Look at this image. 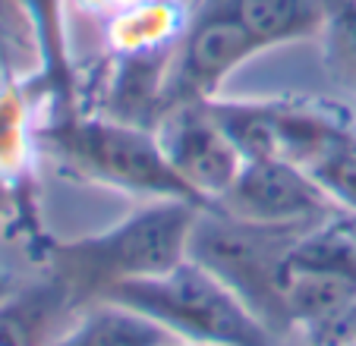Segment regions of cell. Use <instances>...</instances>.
Returning a JSON list of instances; mask_svg holds the SVG:
<instances>
[{"instance_id": "cell-1", "label": "cell", "mask_w": 356, "mask_h": 346, "mask_svg": "<svg viewBox=\"0 0 356 346\" xmlns=\"http://www.w3.org/2000/svg\"><path fill=\"white\" fill-rule=\"evenodd\" d=\"M199 208L180 199H158L101 233L57 242L51 274L70 286L79 308L98 302L117 283L158 277L189 255Z\"/></svg>"}, {"instance_id": "cell-2", "label": "cell", "mask_w": 356, "mask_h": 346, "mask_svg": "<svg viewBox=\"0 0 356 346\" xmlns=\"http://www.w3.org/2000/svg\"><path fill=\"white\" fill-rule=\"evenodd\" d=\"M101 299L129 306L161 321L186 343L277 346V333L224 280H218L189 255L158 277L117 283Z\"/></svg>"}, {"instance_id": "cell-3", "label": "cell", "mask_w": 356, "mask_h": 346, "mask_svg": "<svg viewBox=\"0 0 356 346\" xmlns=\"http://www.w3.org/2000/svg\"><path fill=\"white\" fill-rule=\"evenodd\" d=\"M312 226L256 224L202 205L189 233V258L209 267L275 333H287L281 312V274L293 242Z\"/></svg>"}, {"instance_id": "cell-4", "label": "cell", "mask_w": 356, "mask_h": 346, "mask_svg": "<svg viewBox=\"0 0 356 346\" xmlns=\"http://www.w3.org/2000/svg\"><path fill=\"white\" fill-rule=\"evenodd\" d=\"M47 148L92 183L145 199H180L205 205L174 170L158 133L127 120H70L44 133Z\"/></svg>"}, {"instance_id": "cell-5", "label": "cell", "mask_w": 356, "mask_h": 346, "mask_svg": "<svg viewBox=\"0 0 356 346\" xmlns=\"http://www.w3.org/2000/svg\"><path fill=\"white\" fill-rule=\"evenodd\" d=\"M356 306V236L334 217L293 242L281 274L287 331H316Z\"/></svg>"}, {"instance_id": "cell-6", "label": "cell", "mask_w": 356, "mask_h": 346, "mask_svg": "<svg viewBox=\"0 0 356 346\" xmlns=\"http://www.w3.org/2000/svg\"><path fill=\"white\" fill-rule=\"evenodd\" d=\"M215 205L256 224L293 226H318L343 211L306 167L284 158L246 160Z\"/></svg>"}, {"instance_id": "cell-7", "label": "cell", "mask_w": 356, "mask_h": 346, "mask_svg": "<svg viewBox=\"0 0 356 346\" xmlns=\"http://www.w3.org/2000/svg\"><path fill=\"white\" fill-rule=\"evenodd\" d=\"M262 51V41L240 19L234 0H209L177 51V69L168 88L174 104L211 101L236 67Z\"/></svg>"}, {"instance_id": "cell-8", "label": "cell", "mask_w": 356, "mask_h": 346, "mask_svg": "<svg viewBox=\"0 0 356 346\" xmlns=\"http://www.w3.org/2000/svg\"><path fill=\"white\" fill-rule=\"evenodd\" d=\"M174 170L205 205H215L243 170L246 158L234 145L227 129L215 117L209 101L168 107L164 126L158 133Z\"/></svg>"}, {"instance_id": "cell-9", "label": "cell", "mask_w": 356, "mask_h": 346, "mask_svg": "<svg viewBox=\"0 0 356 346\" xmlns=\"http://www.w3.org/2000/svg\"><path fill=\"white\" fill-rule=\"evenodd\" d=\"M76 299L57 274L16 286L0 302V346H54L73 324Z\"/></svg>"}, {"instance_id": "cell-10", "label": "cell", "mask_w": 356, "mask_h": 346, "mask_svg": "<svg viewBox=\"0 0 356 346\" xmlns=\"http://www.w3.org/2000/svg\"><path fill=\"white\" fill-rule=\"evenodd\" d=\"M170 327L148 318L129 306L117 302H92L73 324L60 333L54 346H183Z\"/></svg>"}, {"instance_id": "cell-11", "label": "cell", "mask_w": 356, "mask_h": 346, "mask_svg": "<svg viewBox=\"0 0 356 346\" xmlns=\"http://www.w3.org/2000/svg\"><path fill=\"white\" fill-rule=\"evenodd\" d=\"M234 7L265 51L287 41L312 38L325 32L331 19L328 0H234Z\"/></svg>"}, {"instance_id": "cell-12", "label": "cell", "mask_w": 356, "mask_h": 346, "mask_svg": "<svg viewBox=\"0 0 356 346\" xmlns=\"http://www.w3.org/2000/svg\"><path fill=\"white\" fill-rule=\"evenodd\" d=\"M177 16L168 3L148 0L139 7H129L127 13L117 19L114 26V44L123 53H139V51H155L161 47V41H168L174 35Z\"/></svg>"}, {"instance_id": "cell-13", "label": "cell", "mask_w": 356, "mask_h": 346, "mask_svg": "<svg viewBox=\"0 0 356 346\" xmlns=\"http://www.w3.org/2000/svg\"><path fill=\"white\" fill-rule=\"evenodd\" d=\"M16 286H19V283H13V280H10V277H0V302L7 299V296L13 293Z\"/></svg>"}, {"instance_id": "cell-14", "label": "cell", "mask_w": 356, "mask_h": 346, "mask_svg": "<svg viewBox=\"0 0 356 346\" xmlns=\"http://www.w3.org/2000/svg\"><path fill=\"white\" fill-rule=\"evenodd\" d=\"M114 3H120L123 10H129V7H139V3H148V0H114Z\"/></svg>"}, {"instance_id": "cell-15", "label": "cell", "mask_w": 356, "mask_h": 346, "mask_svg": "<svg viewBox=\"0 0 356 346\" xmlns=\"http://www.w3.org/2000/svg\"><path fill=\"white\" fill-rule=\"evenodd\" d=\"M183 346H218V343H183Z\"/></svg>"}, {"instance_id": "cell-16", "label": "cell", "mask_w": 356, "mask_h": 346, "mask_svg": "<svg viewBox=\"0 0 356 346\" xmlns=\"http://www.w3.org/2000/svg\"><path fill=\"white\" fill-rule=\"evenodd\" d=\"M341 346H356V340H350V343H341Z\"/></svg>"}]
</instances>
